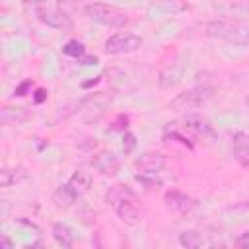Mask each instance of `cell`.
Returning <instances> with one entry per match:
<instances>
[{
    "mask_svg": "<svg viewBox=\"0 0 249 249\" xmlns=\"http://www.w3.org/2000/svg\"><path fill=\"white\" fill-rule=\"evenodd\" d=\"M165 136H171V138H177V140H179L181 144H185L187 148H193V144H191V142H189V140H187V138H185L183 134H179L177 130H167V132H165Z\"/></svg>",
    "mask_w": 249,
    "mask_h": 249,
    "instance_id": "d4e9b609",
    "label": "cell"
},
{
    "mask_svg": "<svg viewBox=\"0 0 249 249\" xmlns=\"http://www.w3.org/2000/svg\"><path fill=\"white\" fill-rule=\"evenodd\" d=\"M134 148H136V136L126 130V132L123 134V152H124V154H130Z\"/></svg>",
    "mask_w": 249,
    "mask_h": 249,
    "instance_id": "7402d4cb",
    "label": "cell"
},
{
    "mask_svg": "<svg viewBox=\"0 0 249 249\" xmlns=\"http://www.w3.org/2000/svg\"><path fill=\"white\" fill-rule=\"evenodd\" d=\"M126 196H132V191L126 185H113V187H109V191L105 195V202L111 206H117Z\"/></svg>",
    "mask_w": 249,
    "mask_h": 249,
    "instance_id": "2e32d148",
    "label": "cell"
},
{
    "mask_svg": "<svg viewBox=\"0 0 249 249\" xmlns=\"http://www.w3.org/2000/svg\"><path fill=\"white\" fill-rule=\"evenodd\" d=\"M206 35L231 45L249 47V25L231 19H212L206 23Z\"/></svg>",
    "mask_w": 249,
    "mask_h": 249,
    "instance_id": "6da1fadb",
    "label": "cell"
},
{
    "mask_svg": "<svg viewBox=\"0 0 249 249\" xmlns=\"http://www.w3.org/2000/svg\"><path fill=\"white\" fill-rule=\"evenodd\" d=\"M29 119V113L25 107H2L0 111V123L4 126H18Z\"/></svg>",
    "mask_w": 249,
    "mask_h": 249,
    "instance_id": "7c38bea8",
    "label": "cell"
},
{
    "mask_svg": "<svg viewBox=\"0 0 249 249\" xmlns=\"http://www.w3.org/2000/svg\"><path fill=\"white\" fill-rule=\"evenodd\" d=\"M31 86H33V82H31V80H23V82L14 89V95H18V97L25 95V93H27V89H31Z\"/></svg>",
    "mask_w": 249,
    "mask_h": 249,
    "instance_id": "cb8c5ba5",
    "label": "cell"
},
{
    "mask_svg": "<svg viewBox=\"0 0 249 249\" xmlns=\"http://www.w3.org/2000/svg\"><path fill=\"white\" fill-rule=\"evenodd\" d=\"M179 84V70L177 68H165L161 74H160V86L163 88V89H169V88H173V86H177Z\"/></svg>",
    "mask_w": 249,
    "mask_h": 249,
    "instance_id": "d6986e66",
    "label": "cell"
},
{
    "mask_svg": "<svg viewBox=\"0 0 249 249\" xmlns=\"http://www.w3.org/2000/svg\"><path fill=\"white\" fill-rule=\"evenodd\" d=\"M136 181H138V183H142L148 191H154V189H160V187H161V181H158V179H150V177H148V173L136 175Z\"/></svg>",
    "mask_w": 249,
    "mask_h": 249,
    "instance_id": "44dd1931",
    "label": "cell"
},
{
    "mask_svg": "<svg viewBox=\"0 0 249 249\" xmlns=\"http://www.w3.org/2000/svg\"><path fill=\"white\" fill-rule=\"evenodd\" d=\"M62 53L66 54V56H72V58H80V56H84L86 54V47H84V43H80V41H76V39H72V41H68L64 47H62Z\"/></svg>",
    "mask_w": 249,
    "mask_h": 249,
    "instance_id": "ffe728a7",
    "label": "cell"
},
{
    "mask_svg": "<svg viewBox=\"0 0 249 249\" xmlns=\"http://www.w3.org/2000/svg\"><path fill=\"white\" fill-rule=\"evenodd\" d=\"M47 93H49V91H47L45 88H37V89H35V93H33V101H35L37 105H39V103H43V101L47 99Z\"/></svg>",
    "mask_w": 249,
    "mask_h": 249,
    "instance_id": "484cf974",
    "label": "cell"
},
{
    "mask_svg": "<svg viewBox=\"0 0 249 249\" xmlns=\"http://www.w3.org/2000/svg\"><path fill=\"white\" fill-rule=\"evenodd\" d=\"M185 124H187V128L195 130L196 134H210V132H212V124H210V121H208L206 117L198 115V113L189 115V117L185 119Z\"/></svg>",
    "mask_w": 249,
    "mask_h": 249,
    "instance_id": "9a60e30c",
    "label": "cell"
},
{
    "mask_svg": "<svg viewBox=\"0 0 249 249\" xmlns=\"http://www.w3.org/2000/svg\"><path fill=\"white\" fill-rule=\"evenodd\" d=\"M245 105H247V107H249V93H247V95H245Z\"/></svg>",
    "mask_w": 249,
    "mask_h": 249,
    "instance_id": "4dcf8cb0",
    "label": "cell"
},
{
    "mask_svg": "<svg viewBox=\"0 0 249 249\" xmlns=\"http://www.w3.org/2000/svg\"><path fill=\"white\" fill-rule=\"evenodd\" d=\"M163 200H165V206H167L169 210L177 212V214H187V212H191V210L195 208V204H196L195 198H191L187 193H181V191H175V189L167 191L165 196H163Z\"/></svg>",
    "mask_w": 249,
    "mask_h": 249,
    "instance_id": "ba28073f",
    "label": "cell"
},
{
    "mask_svg": "<svg viewBox=\"0 0 249 249\" xmlns=\"http://www.w3.org/2000/svg\"><path fill=\"white\" fill-rule=\"evenodd\" d=\"M179 243L183 247H187V249H196V247H200L204 243V237H202V233L198 230H185L179 235Z\"/></svg>",
    "mask_w": 249,
    "mask_h": 249,
    "instance_id": "e0dca14e",
    "label": "cell"
},
{
    "mask_svg": "<svg viewBox=\"0 0 249 249\" xmlns=\"http://www.w3.org/2000/svg\"><path fill=\"white\" fill-rule=\"evenodd\" d=\"M12 247H14L12 239L8 235H0V249H12Z\"/></svg>",
    "mask_w": 249,
    "mask_h": 249,
    "instance_id": "f1b7e54d",
    "label": "cell"
},
{
    "mask_svg": "<svg viewBox=\"0 0 249 249\" xmlns=\"http://www.w3.org/2000/svg\"><path fill=\"white\" fill-rule=\"evenodd\" d=\"M25 4L33 10V14L37 16V19L43 21L45 25H49L53 29H62V31H66V29L72 27V19H70V16L62 8L49 6L43 0H25Z\"/></svg>",
    "mask_w": 249,
    "mask_h": 249,
    "instance_id": "3957f363",
    "label": "cell"
},
{
    "mask_svg": "<svg viewBox=\"0 0 249 249\" xmlns=\"http://www.w3.org/2000/svg\"><path fill=\"white\" fill-rule=\"evenodd\" d=\"M237 247H249V231H243V233H239L237 237H235V241H233Z\"/></svg>",
    "mask_w": 249,
    "mask_h": 249,
    "instance_id": "4316f807",
    "label": "cell"
},
{
    "mask_svg": "<svg viewBox=\"0 0 249 249\" xmlns=\"http://www.w3.org/2000/svg\"><path fill=\"white\" fill-rule=\"evenodd\" d=\"M91 183H93V175H91V171H89L88 167H84V165L78 167V169L70 175V179H68V185L72 187V191H74L78 196L86 195V193L89 191Z\"/></svg>",
    "mask_w": 249,
    "mask_h": 249,
    "instance_id": "8fae6325",
    "label": "cell"
},
{
    "mask_svg": "<svg viewBox=\"0 0 249 249\" xmlns=\"http://www.w3.org/2000/svg\"><path fill=\"white\" fill-rule=\"evenodd\" d=\"M231 154L239 165L249 167V134L247 132L239 130L231 136Z\"/></svg>",
    "mask_w": 249,
    "mask_h": 249,
    "instance_id": "9c48e42d",
    "label": "cell"
},
{
    "mask_svg": "<svg viewBox=\"0 0 249 249\" xmlns=\"http://www.w3.org/2000/svg\"><path fill=\"white\" fill-rule=\"evenodd\" d=\"M115 210H117V216H119V220H121L123 224H126V226H136V224H140V210H138V206L132 202V196L123 198V200L115 206Z\"/></svg>",
    "mask_w": 249,
    "mask_h": 249,
    "instance_id": "30bf717a",
    "label": "cell"
},
{
    "mask_svg": "<svg viewBox=\"0 0 249 249\" xmlns=\"http://www.w3.org/2000/svg\"><path fill=\"white\" fill-rule=\"evenodd\" d=\"M97 82H99V78H95V80H91V82H84L82 86H84V88H89V86H95Z\"/></svg>",
    "mask_w": 249,
    "mask_h": 249,
    "instance_id": "f546056e",
    "label": "cell"
},
{
    "mask_svg": "<svg viewBox=\"0 0 249 249\" xmlns=\"http://www.w3.org/2000/svg\"><path fill=\"white\" fill-rule=\"evenodd\" d=\"M25 175H27V173H25L23 167H14V169L4 167V169L0 171V185H2V187H10V185H14V183L25 179Z\"/></svg>",
    "mask_w": 249,
    "mask_h": 249,
    "instance_id": "ac0fdd59",
    "label": "cell"
},
{
    "mask_svg": "<svg viewBox=\"0 0 249 249\" xmlns=\"http://www.w3.org/2000/svg\"><path fill=\"white\" fill-rule=\"evenodd\" d=\"M53 237L60 247H72L76 243V233L74 230L64 224V222H54L53 224Z\"/></svg>",
    "mask_w": 249,
    "mask_h": 249,
    "instance_id": "4fadbf2b",
    "label": "cell"
},
{
    "mask_svg": "<svg viewBox=\"0 0 249 249\" xmlns=\"http://www.w3.org/2000/svg\"><path fill=\"white\" fill-rule=\"evenodd\" d=\"M126 126H128V117L126 115H119L115 121H113V124L109 126V130L113 132V130H123V132H126Z\"/></svg>",
    "mask_w": 249,
    "mask_h": 249,
    "instance_id": "603a6c76",
    "label": "cell"
},
{
    "mask_svg": "<svg viewBox=\"0 0 249 249\" xmlns=\"http://www.w3.org/2000/svg\"><path fill=\"white\" fill-rule=\"evenodd\" d=\"M84 14L95 21V23H101V25H107V27H124L128 23V16L115 8V6H109V4H101V2H88L84 4Z\"/></svg>",
    "mask_w": 249,
    "mask_h": 249,
    "instance_id": "7a4b0ae2",
    "label": "cell"
},
{
    "mask_svg": "<svg viewBox=\"0 0 249 249\" xmlns=\"http://www.w3.org/2000/svg\"><path fill=\"white\" fill-rule=\"evenodd\" d=\"M165 163H167L165 156H163L161 152H154V150L140 154V156L136 158V161H134V165H136L142 173H148V175L160 173V171L165 167Z\"/></svg>",
    "mask_w": 249,
    "mask_h": 249,
    "instance_id": "52a82bcc",
    "label": "cell"
},
{
    "mask_svg": "<svg viewBox=\"0 0 249 249\" xmlns=\"http://www.w3.org/2000/svg\"><path fill=\"white\" fill-rule=\"evenodd\" d=\"M212 97H214V88H210V86H195V88L179 93L177 97H173L169 107L173 111H193V109H200L202 105H206Z\"/></svg>",
    "mask_w": 249,
    "mask_h": 249,
    "instance_id": "277c9868",
    "label": "cell"
},
{
    "mask_svg": "<svg viewBox=\"0 0 249 249\" xmlns=\"http://www.w3.org/2000/svg\"><path fill=\"white\" fill-rule=\"evenodd\" d=\"M142 37L136 33H115L105 41V53L109 54H128V53H136L142 47Z\"/></svg>",
    "mask_w": 249,
    "mask_h": 249,
    "instance_id": "5b68a950",
    "label": "cell"
},
{
    "mask_svg": "<svg viewBox=\"0 0 249 249\" xmlns=\"http://www.w3.org/2000/svg\"><path fill=\"white\" fill-rule=\"evenodd\" d=\"M91 167L95 169V171H99L101 175H105V177H113V175H117V171H119V167H121V161H119V158L113 154V152H109V150H99V152H95L93 156H91Z\"/></svg>",
    "mask_w": 249,
    "mask_h": 249,
    "instance_id": "8992f818",
    "label": "cell"
},
{
    "mask_svg": "<svg viewBox=\"0 0 249 249\" xmlns=\"http://www.w3.org/2000/svg\"><path fill=\"white\" fill-rule=\"evenodd\" d=\"M78 200V195L72 191V187L66 183V185H60L54 193H53V202L58 206V208H72Z\"/></svg>",
    "mask_w": 249,
    "mask_h": 249,
    "instance_id": "5bb4252c",
    "label": "cell"
},
{
    "mask_svg": "<svg viewBox=\"0 0 249 249\" xmlns=\"http://www.w3.org/2000/svg\"><path fill=\"white\" fill-rule=\"evenodd\" d=\"M78 62H80L82 66H93V64H97V56L84 54V56H80V58H78Z\"/></svg>",
    "mask_w": 249,
    "mask_h": 249,
    "instance_id": "83f0119b",
    "label": "cell"
}]
</instances>
